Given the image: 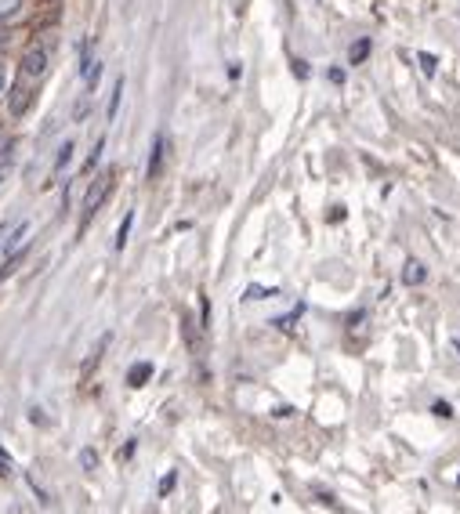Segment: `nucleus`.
<instances>
[{
  "mask_svg": "<svg viewBox=\"0 0 460 514\" xmlns=\"http://www.w3.org/2000/svg\"><path fill=\"white\" fill-rule=\"evenodd\" d=\"M113 178H116L113 170H102L98 178L91 181V188H87V196H84V218H80V232H84L87 224H91V218L98 214V206L105 203V196H109V192H113Z\"/></svg>",
  "mask_w": 460,
  "mask_h": 514,
  "instance_id": "obj_1",
  "label": "nucleus"
},
{
  "mask_svg": "<svg viewBox=\"0 0 460 514\" xmlns=\"http://www.w3.org/2000/svg\"><path fill=\"white\" fill-rule=\"evenodd\" d=\"M22 76H29V80H40L44 73H47V51L44 47H29L26 51V58H22V69H19Z\"/></svg>",
  "mask_w": 460,
  "mask_h": 514,
  "instance_id": "obj_2",
  "label": "nucleus"
},
{
  "mask_svg": "<svg viewBox=\"0 0 460 514\" xmlns=\"http://www.w3.org/2000/svg\"><path fill=\"white\" fill-rule=\"evenodd\" d=\"M33 102V80L19 73V84H15V94H11V116H22Z\"/></svg>",
  "mask_w": 460,
  "mask_h": 514,
  "instance_id": "obj_3",
  "label": "nucleus"
},
{
  "mask_svg": "<svg viewBox=\"0 0 460 514\" xmlns=\"http://www.w3.org/2000/svg\"><path fill=\"white\" fill-rule=\"evenodd\" d=\"M163 152H167V138H163V134H156V141H152V156H149V167H145L149 178H156V174H160V167H163Z\"/></svg>",
  "mask_w": 460,
  "mask_h": 514,
  "instance_id": "obj_4",
  "label": "nucleus"
},
{
  "mask_svg": "<svg viewBox=\"0 0 460 514\" xmlns=\"http://www.w3.org/2000/svg\"><path fill=\"white\" fill-rule=\"evenodd\" d=\"M149 377H152V362H134L131 369H127V384H131V388L149 384Z\"/></svg>",
  "mask_w": 460,
  "mask_h": 514,
  "instance_id": "obj_5",
  "label": "nucleus"
},
{
  "mask_svg": "<svg viewBox=\"0 0 460 514\" xmlns=\"http://www.w3.org/2000/svg\"><path fill=\"white\" fill-rule=\"evenodd\" d=\"M402 283H406V286L424 283V265H421V261H406V268H402Z\"/></svg>",
  "mask_w": 460,
  "mask_h": 514,
  "instance_id": "obj_6",
  "label": "nucleus"
},
{
  "mask_svg": "<svg viewBox=\"0 0 460 514\" xmlns=\"http://www.w3.org/2000/svg\"><path fill=\"white\" fill-rule=\"evenodd\" d=\"M73 141H62V145H58V159H55V174H62V170H66L69 167V159H73Z\"/></svg>",
  "mask_w": 460,
  "mask_h": 514,
  "instance_id": "obj_7",
  "label": "nucleus"
},
{
  "mask_svg": "<svg viewBox=\"0 0 460 514\" xmlns=\"http://www.w3.org/2000/svg\"><path fill=\"white\" fill-rule=\"evenodd\" d=\"M131 224H134V214H123L120 229H116V250H123V247H127V236H131Z\"/></svg>",
  "mask_w": 460,
  "mask_h": 514,
  "instance_id": "obj_8",
  "label": "nucleus"
},
{
  "mask_svg": "<svg viewBox=\"0 0 460 514\" xmlns=\"http://www.w3.org/2000/svg\"><path fill=\"white\" fill-rule=\"evenodd\" d=\"M120 98H123V76L116 80V87H113V98H109V109H105V116H109V120L116 116V109H120Z\"/></svg>",
  "mask_w": 460,
  "mask_h": 514,
  "instance_id": "obj_9",
  "label": "nucleus"
},
{
  "mask_svg": "<svg viewBox=\"0 0 460 514\" xmlns=\"http://www.w3.org/2000/svg\"><path fill=\"white\" fill-rule=\"evenodd\" d=\"M279 290H276V286H250V290H247V301H265V297H276Z\"/></svg>",
  "mask_w": 460,
  "mask_h": 514,
  "instance_id": "obj_10",
  "label": "nucleus"
},
{
  "mask_svg": "<svg viewBox=\"0 0 460 514\" xmlns=\"http://www.w3.org/2000/svg\"><path fill=\"white\" fill-rule=\"evenodd\" d=\"M417 62H421V69H424L427 76H435V69H439V58H435V55L421 51V55H417Z\"/></svg>",
  "mask_w": 460,
  "mask_h": 514,
  "instance_id": "obj_11",
  "label": "nucleus"
},
{
  "mask_svg": "<svg viewBox=\"0 0 460 514\" xmlns=\"http://www.w3.org/2000/svg\"><path fill=\"white\" fill-rule=\"evenodd\" d=\"M366 55H370V40H359V44H352V51H348V58H352V62H362Z\"/></svg>",
  "mask_w": 460,
  "mask_h": 514,
  "instance_id": "obj_12",
  "label": "nucleus"
},
{
  "mask_svg": "<svg viewBox=\"0 0 460 514\" xmlns=\"http://www.w3.org/2000/svg\"><path fill=\"white\" fill-rule=\"evenodd\" d=\"M19 8H22V0H0V22L11 19V15L19 11Z\"/></svg>",
  "mask_w": 460,
  "mask_h": 514,
  "instance_id": "obj_13",
  "label": "nucleus"
},
{
  "mask_svg": "<svg viewBox=\"0 0 460 514\" xmlns=\"http://www.w3.org/2000/svg\"><path fill=\"white\" fill-rule=\"evenodd\" d=\"M102 149H105V141H98V145L91 149V156H87V163H84V174H87V170H94V163H98V159H102Z\"/></svg>",
  "mask_w": 460,
  "mask_h": 514,
  "instance_id": "obj_14",
  "label": "nucleus"
},
{
  "mask_svg": "<svg viewBox=\"0 0 460 514\" xmlns=\"http://www.w3.org/2000/svg\"><path fill=\"white\" fill-rule=\"evenodd\" d=\"M26 232H29V224L22 221V224H19V229H15V236L8 239V250H15V247H19V243H22V236H26Z\"/></svg>",
  "mask_w": 460,
  "mask_h": 514,
  "instance_id": "obj_15",
  "label": "nucleus"
},
{
  "mask_svg": "<svg viewBox=\"0 0 460 514\" xmlns=\"http://www.w3.org/2000/svg\"><path fill=\"white\" fill-rule=\"evenodd\" d=\"M174 481H178V475H174V471H170V475H163V481H160V496H167V493L174 489Z\"/></svg>",
  "mask_w": 460,
  "mask_h": 514,
  "instance_id": "obj_16",
  "label": "nucleus"
},
{
  "mask_svg": "<svg viewBox=\"0 0 460 514\" xmlns=\"http://www.w3.org/2000/svg\"><path fill=\"white\" fill-rule=\"evenodd\" d=\"M80 460H84V468H94V463H98V453H94V449H84Z\"/></svg>",
  "mask_w": 460,
  "mask_h": 514,
  "instance_id": "obj_17",
  "label": "nucleus"
},
{
  "mask_svg": "<svg viewBox=\"0 0 460 514\" xmlns=\"http://www.w3.org/2000/svg\"><path fill=\"white\" fill-rule=\"evenodd\" d=\"M432 413H435V416H453V406H450V402H435Z\"/></svg>",
  "mask_w": 460,
  "mask_h": 514,
  "instance_id": "obj_18",
  "label": "nucleus"
},
{
  "mask_svg": "<svg viewBox=\"0 0 460 514\" xmlns=\"http://www.w3.org/2000/svg\"><path fill=\"white\" fill-rule=\"evenodd\" d=\"M294 76H301V80L308 76V66H305V62H294Z\"/></svg>",
  "mask_w": 460,
  "mask_h": 514,
  "instance_id": "obj_19",
  "label": "nucleus"
},
{
  "mask_svg": "<svg viewBox=\"0 0 460 514\" xmlns=\"http://www.w3.org/2000/svg\"><path fill=\"white\" fill-rule=\"evenodd\" d=\"M0 94H4V66H0Z\"/></svg>",
  "mask_w": 460,
  "mask_h": 514,
  "instance_id": "obj_20",
  "label": "nucleus"
},
{
  "mask_svg": "<svg viewBox=\"0 0 460 514\" xmlns=\"http://www.w3.org/2000/svg\"><path fill=\"white\" fill-rule=\"evenodd\" d=\"M453 348H457V355H460V337H457V341H453Z\"/></svg>",
  "mask_w": 460,
  "mask_h": 514,
  "instance_id": "obj_21",
  "label": "nucleus"
},
{
  "mask_svg": "<svg viewBox=\"0 0 460 514\" xmlns=\"http://www.w3.org/2000/svg\"><path fill=\"white\" fill-rule=\"evenodd\" d=\"M0 181H4V167H0Z\"/></svg>",
  "mask_w": 460,
  "mask_h": 514,
  "instance_id": "obj_22",
  "label": "nucleus"
},
{
  "mask_svg": "<svg viewBox=\"0 0 460 514\" xmlns=\"http://www.w3.org/2000/svg\"><path fill=\"white\" fill-rule=\"evenodd\" d=\"M0 232H4V224H0Z\"/></svg>",
  "mask_w": 460,
  "mask_h": 514,
  "instance_id": "obj_23",
  "label": "nucleus"
},
{
  "mask_svg": "<svg viewBox=\"0 0 460 514\" xmlns=\"http://www.w3.org/2000/svg\"><path fill=\"white\" fill-rule=\"evenodd\" d=\"M457 486H460V478H457Z\"/></svg>",
  "mask_w": 460,
  "mask_h": 514,
  "instance_id": "obj_24",
  "label": "nucleus"
}]
</instances>
